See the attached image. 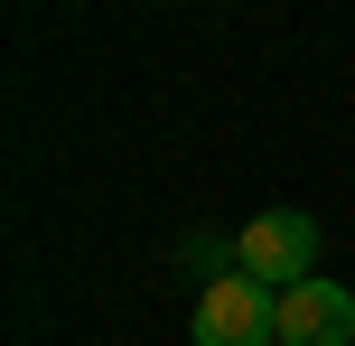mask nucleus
I'll use <instances>...</instances> for the list:
<instances>
[{
    "label": "nucleus",
    "instance_id": "3",
    "mask_svg": "<svg viewBox=\"0 0 355 346\" xmlns=\"http://www.w3.org/2000/svg\"><path fill=\"white\" fill-rule=\"evenodd\" d=\"M281 346H355V291L346 281L281 291Z\"/></svg>",
    "mask_w": 355,
    "mask_h": 346
},
{
    "label": "nucleus",
    "instance_id": "4",
    "mask_svg": "<svg viewBox=\"0 0 355 346\" xmlns=\"http://www.w3.org/2000/svg\"><path fill=\"white\" fill-rule=\"evenodd\" d=\"M178 262H187L196 281H225V272H234V234H187V243H178Z\"/></svg>",
    "mask_w": 355,
    "mask_h": 346
},
{
    "label": "nucleus",
    "instance_id": "1",
    "mask_svg": "<svg viewBox=\"0 0 355 346\" xmlns=\"http://www.w3.org/2000/svg\"><path fill=\"white\" fill-rule=\"evenodd\" d=\"M234 272L262 281V291H300V281H318V225H309L300 206L252 216L243 234H234Z\"/></svg>",
    "mask_w": 355,
    "mask_h": 346
},
{
    "label": "nucleus",
    "instance_id": "2",
    "mask_svg": "<svg viewBox=\"0 0 355 346\" xmlns=\"http://www.w3.org/2000/svg\"><path fill=\"white\" fill-rule=\"evenodd\" d=\"M196 346H281V291L225 272L196 291Z\"/></svg>",
    "mask_w": 355,
    "mask_h": 346
}]
</instances>
